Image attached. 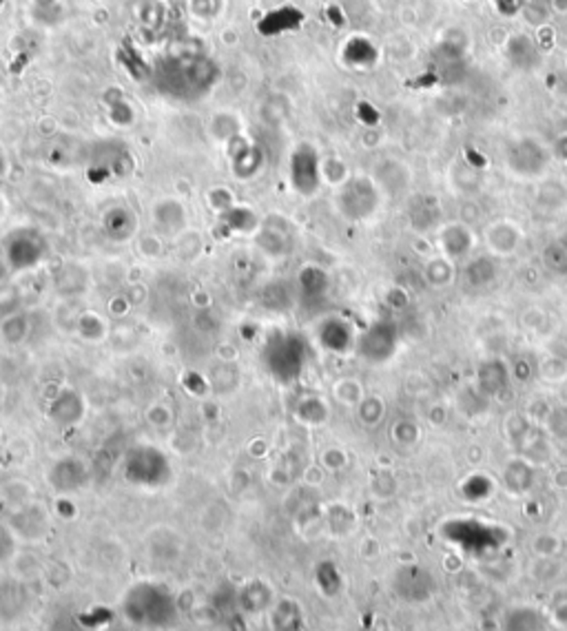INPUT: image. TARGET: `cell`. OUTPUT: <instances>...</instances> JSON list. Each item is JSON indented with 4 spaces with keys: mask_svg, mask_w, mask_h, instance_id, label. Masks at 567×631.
Listing matches in <instances>:
<instances>
[{
    "mask_svg": "<svg viewBox=\"0 0 567 631\" xmlns=\"http://www.w3.org/2000/svg\"><path fill=\"white\" fill-rule=\"evenodd\" d=\"M122 611L135 627L165 629L166 625H174L175 616H178V605L165 585L144 580V583H135L134 587H129L125 601H122Z\"/></svg>",
    "mask_w": 567,
    "mask_h": 631,
    "instance_id": "6da1fadb",
    "label": "cell"
},
{
    "mask_svg": "<svg viewBox=\"0 0 567 631\" xmlns=\"http://www.w3.org/2000/svg\"><path fill=\"white\" fill-rule=\"evenodd\" d=\"M308 363V346L304 337L295 333H284L271 339L264 348V366L279 384H290L299 379Z\"/></svg>",
    "mask_w": 567,
    "mask_h": 631,
    "instance_id": "7a4b0ae2",
    "label": "cell"
},
{
    "mask_svg": "<svg viewBox=\"0 0 567 631\" xmlns=\"http://www.w3.org/2000/svg\"><path fill=\"white\" fill-rule=\"evenodd\" d=\"M125 479L138 488H165L171 481V461L153 446L131 448L125 458Z\"/></svg>",
    "mask_w": 567,
    "mask_h": 631,
    "instance_id": "3957f363",
    "label": "cell"
},
{
    "mask_svg": "<svg viewBox=\"0 0 567 631\" xmlns=\"http://www.w3.org/2000/svg\"><path fill=\"white\" fill-rule=\"evenodd\" d=\"M552 162V151L532 135L514 138L506 149V166L512 175L521 180H537L547 174Z\"/></svg>",
    "mask_w": 567,
    "mask_h": 631,
    "instance_id": "277c9868",
    "label": "cell"
},
{
    "mask_svg": "<svg viewBox=\"0 0 567 631\" xmlns=\"http://www.w3.org/2000/svg\"><path fill=\"white\" fill-rule=\"evenodd\" d=\"M339 211L344 217L352 222H364L373 217L379 211L381 204V190L377 182L366 178V175H357L344 182L337 195Z\"/></svg>",
    "mask_w": 567,
    "mask_h": 631,
    "instance_id": "5b68a950",
    "label": "cell"
},
{
    "mask_svg": "<svg viewBox=\"0 0 567 631\" xmlns=\"http://www.w3.org/2000/svg\"><path fill=\"white\" fill-rule=\"evenodd\" d=\"M399 326L390 320H377L361 335H357L355 352L369 363H385L399 351Z\"/></svg>",
    "mask_w": 567,
    "mask_h": 631,
    "instance_id": "8992f818",
    "label": "cell"
},
{
    "mask_svg": "<svg viewBox=\"0 0 567 631\" xmlns=\"http://www.w3.org/2000/svg\"><path fill=\"white\" fill-rule=\"evenodd\" d=\"M47 253V242L31 229H16L4 238V257L16 271L34 269Z\"/></svg>",
    "mask_w": 567,
    "mask_h": 631,
    "instance_id": "52a82bcc",
    "label": "cell"
},
{
    "mask_svg": "<svg viewBox=\"0 0 567 631\" xmlns=\"http://www.w3.org/2000/svg\"><path fill=\"white\" fill-rule=\"evenodd\" d=\"M290 182L302 195H312L320 189L321 182V166L317 151L308 144L295 149L290 156Z\"/></svg>",
    "mask_w": 567,
    "mask_h": 631,
    "instance_id": "ba28073f",
    "label": "cell"
},
{
    "mask_svg": "<svg viewBox=\"0 0 567 631\" xmlns=\"http://www.w3.org/2000/svg\"><path fill=\"white\" fill-rule=\"evenodd\" d=\"M474 385L485 399L506 394L512 385L510 363L498 360V357H490V360L481 361L474 372Z\"/></svg>",
    "mask_w": 567,
    "mask_h": 631,
    "instance_id": "9c48e42d",
    "label": "cell"
},
{
    "mask_svg": "<svg viewBox=\"0 0 567 631\" xmlns=\"http://www.w3.org/2000/svg\"><path fill=\"white\" fill-rule=\"evenodd\" d=\"M317 339H320L321 348L333 355H346V352L355 351L357 335L352 326L348 324L344 317L330 315L317 328Z\"/></svg>",
    "mask_w": 567,
    "mask_h": 631,
    "instance_id": "30bf717a",
    "label": "cell"
},
{
    "mask_svg": "<svg viewBox=\"0 0 567 631\" xmlns=\"http://www.w3.org/2000/svg\"><path fill=\"white\" fill-rule=\"evenodd\" d=\"M439 248H441V255H446L448 260H466L474 248L473 229L464 222L443 224L441 231H439Z\"/></svg>",
    "mask_w": 567,
    "mask_h": 631,
    "instance_id": "8fae6325",
    "label": "cell"
},
{
    "mask_svg": "<svg viewBox=\"0 0 567 631\" xmlns=\"http://www.w3.org/2000/svg\"><path fill=\"white\" fill-rule=\"evenodd\" d=\"M9 530L13 532V537H20L25 541H40L45 538L49 530L47 510H43L36 503H27L25 507L13 514V521L9 523Z\"/></svg>",
    "mask_w": 567,
    "mask_h": 631,
    "instance_id": "7c38bea8",
    "label": "cell"
},
{
    "mask_svg": "<svg viewBox=\"0 0 567 631\" xmlns=\"http://www.w3.org/2000/svg\"><path fill=\"white\" fill-rule=\"evenodd\" d=\"M521 239H523V233H521L519 226L507 220L492 222L485 229V244L490 248V255L494 257H507L516 253V248L521 247Z\"/></svg>",
    "mask_w": 567,
    "mask_h": 631,
    "instance_id": "4fadbf2b",
    "label": "cell"
},
{
    "mask_svg": "<svg viewBox=\"0 0 567 631\" xmlns=\"http://www.w3.org/2000/svg\"><path fill=\"white\" fill-rule=\"evenodd\" d=\"M47 479H49V483H52L53 489L67 494V492H74V489L83 488L89 479V472H87V467H85L83 461L67 457V458H62V461H58L56 465L49 470Z\"/></svg>",
    "mask_w": 567,
    "mask_h": 631,
    "instance_id": "5bb4252c",
    "label": "cell"
},
{
    "mask_svg": "<svg viewBox=\"0 0 567 631\" xmlns=\"http://www.w3.org/2000/svg\"><path fill=\"white\" fill-rule=\"evenodd\" d=\"M238 603L247 614H262V611L273 610L278 601H275V592L264 580H251L247 587L238 592Z\"/></svg>",
    "mask_w": 567,
    "mask_h": 631,
    "instance_id": "9a60e30c",
    "label": "cell"
},
{
    "mask_svg": "<svg viewBox=\"0 0 567 631\" xmlns=\"http://www.w3.org/2000/svg\"><path fill=\"white\" fill-rule=\"evenodd\" d=\"M85 415V401L83 394H78L76 390H62L49 406V417L56 421L58 425H74L76 421L83 419Z\"/></svg>",
    "mask_w": 567,
    "mask_h": 631,
    "instance_id": "2e32d148",
    "label": "cell"
},
{
    "mask_svg": "<svg viewBox=\"0 0 567 631\" xmlns=\"http://www.w3.org/2000/svg\"><path fill=\"white\" fill-rule=\"evenodd\" d=\"M498 277V262L494 255H476L473 260L466 262L464 266V281L470 288L481 290L488 288L497 281Z\"/></svg>",
    "mask_w": 567,
    "mask_h": 631,
    "instance_id": "e0dca14e",
    "label": "cell"
},
{
    "mask_svg": "<svg viewBox=\"0 0 567 631\" xmlns=\"http://www.w3.org/2000/svg\"><path fill=\"white\" fill-rule=\"evenodd\" d=\"M304 625L302 607L290 598H282L271 610V627L273 631H299Z\"/></svg>",
    "mask_w": 567,
    "mask_h": 631,
    "instance_id": "ac0fdd59",
    "label": "cell"
},
{
    "mask_svg": "<svg viewBox=\"0 0 567 631\" xmlns=\"http://www.w3.org/2000/svg\"><path fill=\"white\" fill-rule=\"evenodd\" d=\"M424 279L433 288H448L457 279L455 262L448 260L446 255L430 257L424 264Z\"/></svg>",
    "mask_w": 567,
    "mask_h": 631,
    "instance_id": "d6986e66",
    "label": "cell"
},
{
    "mask_svg": "<svg viewBox=\"0 0 567 631\" xmlns=\"http://www.w3.org/2000/svg\"><path fill=\"white\" fill-rule=\"evenodd\" d=\"M299 286H302V295L306 302H321L330 288V279L326 271L317 269V266H306L299 272Z\"/></svg>",
    "mask_w": 567,
    "mask_h": 631,
    "instance_id": "ffe728a7",
    "label": "cell"
},
{
    "mask_svg": "<svg viewBox=\"0 0 567 631\" xmlns=\"http://www.w3.org/2000/svg\"><path fill=\"white\" fill-rule=\"evenodd\" d=\"M507 56H510V62L516 69H534V67L539 65L537 47H534L528 36H514V38H510Z\"/></svg>",
    "mask_w": 567,
    "mask_h": 631,
    "instance_id": "44dd1931",
    "label": "cell"
},
{
    "mask_svg": "<svg viewBox=\"0 0 567 631\" xmlns=\"http://www.w3.org/2000/svg\"><path fill=\"white\" fill-rule=\"evenodd\" d=\"M541 266L552 277H567V239H552L541 251Z\"/></svg>",
    "mask_w": 567,
    "mask_h": 631,
    "instance_id": "7402d4cb",
    "label": "cell"
},
{
    "mask_svg": "<svg viewBox=\"0 0 567 631\" xmlns=\"http://www.w3.org/2000/svg\"><path fill=\"white\" fill-rule=\"evenodd\" d=\"M410 222L417 231L437 229V226L441 224V213H439L437 202L430 198L417 199L415 208L410 211Z\"/></svg>",
    "mask_w": 567,
    "mask_h": 631,
    "instance_id": "603a6c76",
    "label": "cell"
},
{
    "mask_svg": "<svg viewBox=\"0 0 567 631\" xmlns=\"http://www.w3.org/2000/svg\"><path fill=\"white\" fill-rule=\"evenodd\" d=\"M328 406L320 397H306L297 403V419L306 425H321L328 419Z\"/></svg>",
    "mask_w": 567,
    "mask_h": 631,
    "instance_id": "cb8c5ba5",
    "label": "cell"
},
{
    "mask_svg": "<svg viewBox=\"0 0 567 631\" xmlns=\"http://www.w3.org/2000/svg\"><path fill=\"white\" fill-rule=\"evenodd\" d=\"M135 231V217L126 213L125 208H113L107 217V233L113 239H126Z\"/></svg>",
    "mask_w": 567,
    "mask_h": 631,
    "instance_id": "d4e9b609",
    "label": "cell"
},
{
    "mask_svg": "<svg viewBox=\"0 0 567 631\" xmlns=\"http://www.w3.org/2000/svg\"><path fill=\"white\" fill-rule=\"evenodd\" d=\"M510 372H512V381L530 384V381H534L539 376V361L530 355H519L510 363Z\"/></svg>",
    "mask_w": 567,
    "mask_h": 631,
    "instance_id": "484cf974",
    "label": "cell"
},
{
    "mask_svg": "<svg viewBox=\"0 0 567 631\" xmlns=\"http://www.w3.org/2000/svg\"><path fill=\"white\" fill-rule=\"evenodd\" d=\"M357 412L366 425H377L385 415V403L379 397H364L357 406Z\"/></svg>",
    "mask_w": 567,
    "mask_h": 631,
    "instance_id": "4316f807",
    "label": "cell"
},
{
    "mask_svg": "<svg viewBox=\"0 0 567 631\" xmlns=\"http://www.w3.org/2000/svg\"><path fill=\"white\" fill-rule=\"evenodd\" d=\"M335 397L346 406H360V401L364 399V390H361L360 381L342 379L339 384H335Z\"/></svg>",
    "mask_w": 567,
    "mask_h": 631,
    "instance_id": "83f0119b",
    "label": "cell"
},
{
    "mask_svg": "<svg viewBox=\"0 0 567 631\" xmlns=\"http://www.w3.org/2000/svg\"><path fill=\"white\" fill-rule=\"evenodd\" d=\"M521 476H532V470H530V467L525 465L523 461L510 463V465H507V470H506L507 488L514 489V492H525L528 488H525V485L521 483Z\"/></svg>",
    "mask_w": 567,
    "mask_h": 631,
    "instance_id": "f1b7e54d",
    "label": "cell"
},
{
    "mask_svg": "<svg viewBox=\"0 0 567 631\" xmlns=\"http://www.w3.org/2000/svg\"><path fill=\"white\" fill-rule=\"evenodd\" d=\"M547 428L556 439H567V406H556L547 412Z\"/></svg>",
    "mask_w": 567,
    "mask_h": 631,
    "instance_id": "f546056e",
    "label": "cell"
},
{
    "mask_svg": "<svg viewBox=\"0 0 567 631\" xmlns=\"http://www.w3.org/2000/svg\"><path fill=\"white\" fill-rule=\"evenodd\" d=\"M385 303H388V308H393L394 312H403L410 306V295L403 288H399V286H394V288H390L388 293H385Z\"/></svg>",
    "mask_w": 567,
    "mask_h": 631,
    "instance_id": "4dcf8cb0",
    "label": "cell"
},
{
    "mask_svg": "<svg viewBox=\"0 0 567 631\" xmlns=\"http://www.w3.org/2000/svg\"><path fill=\"white\" fill-rule=\"evenodd\" d=\"M13 532L9 528H0V562L7 561L13 552Z\"/></svg>",
    "mask_w": 567,
    "mask_h": 631,
    "instance_id": "1f68e13d",
    "label": "cell"
},
{
    "mask_svg": "<svg viewBox=\"0 0 567 631\" xmlns=\"http://www.w3.org/2000/svg\"><path fill=\"white\" fill-rule=\"evenodd\" d=\"M324 463L330 467V470H339V467L346 463V454L339 452L337 448H333V450H328L324 454Z\"/></svg>",
    "mask_w": 567,
    "mask_h": 631,
    "instance_id": "d6a6232c",
    "label": "cell"
},
{
    "mask_svg": "<svg viewBox=\"0 0 567 631\" xmlns=\"http://www.w3.org/2000/svg\"><path fill=\"white\" fill-rule=\"evenodd\" d=\"M552 156L561 158V160L567 162V135H561L559 140H556L555 144V151H552Z\"/></svg>",
    "mask_w": 567,
    "mask_h": 631,
    "instance_id": "836d02e7",
    "label": "cell"
},
{
    "mask_svg": "<svg viewBox=\"0 0 567 631\" xmlns=\"http://www.w3.org/2000/svg\"><path fill=\"white\" fill-rule=\"evenodd\" d=\"M516 4H519V0H497L498 12L506 13V16H510V13H514L516 9H519Z\"/></svg>",
    "mask_w": 567,
    "mask_h": 631,
    "instance_id": "e575fe53",
    "label": "cell"
}]
</instances>
